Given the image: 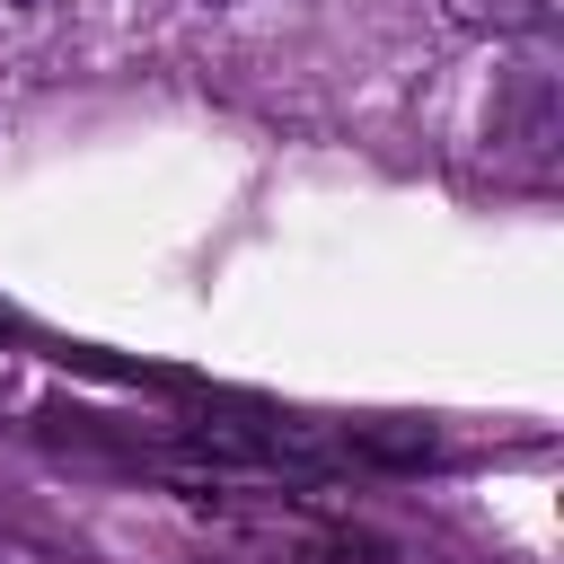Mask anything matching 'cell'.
Instances as JSON below:
<instances>
[{"instance_id":"cell-1","label":"cell","mask_w":564,"mask_h":564,"mask_svg":"<svg viewBox=\"0 0 564 564\" xmlns=\"http://www.w3.org/2000/svg\"><path fill=\"white\" fill-rule=\"evenodd\" d=\"M555 0H449V18L458 26H476V35H520V26H538Z\"/></svg>"},{"instance_id":"cell-2","label":"cell","mask_w":564,"mask_h":564,"mask_svg":"<svg viewBox=\"0 0 564 564\" xmlns=\"http://www.w3.org/2000/svg\"><path fill=\"white\" fill-rule=\"evenodd\" d=\"M0 564H53V555H35V546H0Z\"/></svg>"}]
</instances>
